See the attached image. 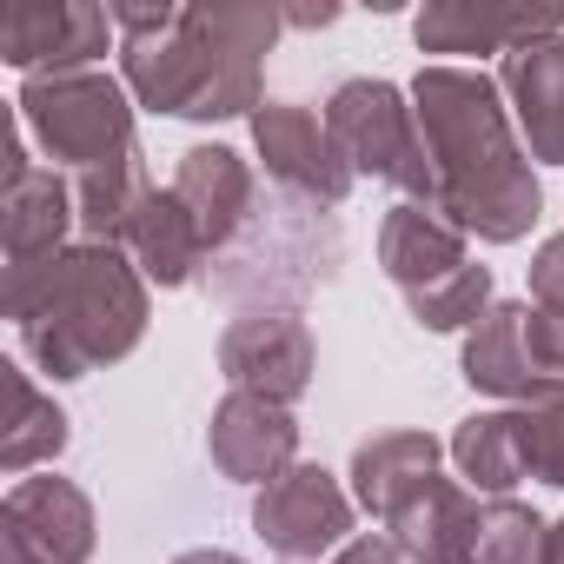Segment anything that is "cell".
<instances>
[{
  "instance_id": "obj_1",
  "label": "cell",
  "mask_w": 564,
  "mask_h": 564,
  "mask_svg": "<svg viewBox=\"0 0 564 564\" xmlns=\"http://www.w3.org/2000/svg\"><path fill=\"white\" fill-rule=\"evenodd\" d=\"M120 28V80L133 107L173 113V120H252L265 107V54L286 28L279 8H252V0H199V8H173V0H107Z\"/></svg>"
},
{
  "instance_id": "obj_2",
  "label": "cell",
  "mask_w": 564,
  "mask_h": 564,
  "mask_svg": "<svg viewBox=\"0 0 564 564\" xmlns=\"http://www.w3.org/2000/svg\"><path fill=\"white\" fill-rule=\"evenodd\" d=\"M405 94H412L425 160H432V213L452 219L465 239L518 246L538 226L544 193H538L531 153L511 127L498 80L458 61H432L419 67Z\"/></svg>"
},
{
  "instance_id": "obj_3",
  "label": "cell",
  "mask_w": 564,
  "mask_h": 564,
  "mask_svg": "<svg viewBox=\"0 0 564 564\" xmlns=\"http://www.w3.org/2000/svg\"><path fill=\"white\" fill-rule=\"evenodd\" d=\"M0 306L21 333V352L47 379H87L100 366H120L147 339L153 293L127 246L74 239L47 265L0 279Z\"/></svg>"
},
{
  "instance_id": "obj_4",
  "label": "cell",
  "mask_w": 564,
  "mask_h": 564,
  "mask_svg": "<svg viewBox=\"0 0 564 564\" xmlns=\"http://www.w3.org/2000/svg\"><path fill=\"white\" fill-rule=\"evenodd\" d=\"M14 107H21L28 140L61 173H94V166H120V160L140 153V140H133V94L107 67L21 80Z\"/></svg>"
},
{
  "instance_id": "obj_5",
  "label": "cell",
  "mask_w": 564,
  "mask_h": 564,
  "mask_svg": "<svg viewBox=\"0 0 564 564\" xmlns=\"http://www.w3.org/2000/svg\"><path fill=\"white\" fill-rule=\"evenodd\" d=\"M326 133L346 153L352 173L392 180L412 206H432V160H425V133L412 113V94L392 80H346L326 100Z\"/></svg>"
},
{
  "instance_id": "obj_6",
  "label": "cell",
  "mask_w": 564,
  "mask_h": 564,
  "mask_svg": "<svg viewBox=\"0 0 564 564\" xmlns=\"http://www.w3.org/2000/svg\"><path fill=\"white\" fill-rule=\"evenodd\" d=\"M352 518H359L352 491L326 465H306V458L252 491V531L286 564H319V551L352 544Z\"/></svg>"
},
{
  "instance_id": "obj_7",
  "label": "cell",
  "mask_w": 564,
  "mask_h": 564,
  "mask_svg": "<svg viewBox=\"0 0 564 564\" xmlns=\"http://www.w3.org/2000/svg\"><path fill=\"white\" fill-rule=\"evenodd\" d=\"M107 47L120 54V28L94 0H14L0 14V61L21 67L28 80L41 74H87L107 61Z\"/></svg>"
},
{
  "instance_id": "obj_8",
  "label": "cell",
  "mask_w": 564,
  "mask_h": 564,
  "mask_svg": "<svg viewBox=\"0 0 564 564\" xmlns=\"http://www.w3.org/2000/svg\"><path fill=\"white\" fill-rule=\"evenodd\" d=\"M219 372L232 392L300 405L313 372H319V352H313V333L293 306H252L219 333Z\"/></svg>"
},
{
  "instance_id": "obj_9",
  "label": "cell",
  "mask_w": 564,
  "mask_h": 564,
  "mask_svg": "<svg viewBox=\"0 0 564 564\" xmlns=\"http://www.w3.org/2000/svg\"><path fill=\"white\" fill-rule=\"evenodd\" d=\"M252 153L265 160V180L272 186H286L306 206H339L352 193V180H359L346 166V153L333 147L326 113L293 107V100H265L252 113Z\"/></svg>"
},
{
  "instance_id": "obj_10",
  "label": "cell",
  "mask_w": 564,
  "mask_h": 564,
  "mask_svg": "<svg viewBox=\"0 0 564 564\" xmlns=\"http://www.w3.org/2000/svg\"><path fill=\"white\" fill-rule=\"evenodd\" d=\"M80 232L74 213V180L61 166L28 160L21 147L8 153V180H0V239H8V272H34L54 252H67Z\"/></svg>"
},
{
  "instance_id": "obj_11",
  "label": "cell",
  "mask_w": 564,
  "mask_h": 564,
  "mask_svg": "<svg viewBox=\"0 0 564 564\" xmlns=\"http://www.w3.org/2000/svg\"><path fill=\"white\" fill-rule=\"evenodd\" d=\"M206 452H213L219 478L259 491L279 471L300 465V419H293V405H272V399H252V392H226L213 405Z\"/></svg>"
},
{
  "instance_id": "obj_12",
  "label": "cell",
  "mask_w": 564,
  "mask_h": 564,
  "mask_svg": "<svg viewBox=\"0 0 564 564\" xmlns=\"http://www.w3.org/2000/svg\"><path fill=\"white\" fill-rule=\"evenodd\" d=\"M0 531L21 538L34 557L47 564H87L94 544H100V518H94V498L61 478V471H41V478H14L8 498H0Z\"/></svg>"
},
{
  "instance_id": "obj_13",
  "label": "cell",
  "mask_w": 564,
  "mask_h": 564,
  "mask_svg": "<svg viewBox=\"0 0 564 564\" xmlns=\"http://www.w3.org/2000/svg\"><path fill=\"white\" fill-rule=\"evenodd\" d=\"M478 518H485V505H478V491L465 485V478H445V471H432V478H419L399 505H392V518H386V538L412 557V564H471V544H478Z\"/></svg>"
},
{
  "instance_id": "obj_14",
  "label": "cell",
  "mask_w": 564,
  "mask_h": 564,
  "mask_svg": "<svg viewBox=\"0 0 564 564\" xmlns=\"http://www.w3.org/2000/svg\"><path fill=\"white\" fill-rule=\"evenodd\" d=\"M564 34V8H491V0H425L412 41L419 54H511Z\"/></svg>"
},
{
  "instance_id": "obj_15",
  "label": "cell",
  "mask_w": 564,
  "mask_h": 564,
  "mask_svg": "<svg viewBox=\"0 0 564 564\" xmlns=\"http://www.w3.org/2000/svg\"><path fill=\"white\" fill-rule=\"evenodd\" d=\"M498 94L511 107V127L538 166H564V34L511 47L498 67Z\"/></svg>"
},
{
  "instance_id": "obj_16",
  "label": "cell",
  "mask_w": 564,
  "mask_h": 564,
  "mask_svg": "<svg viewBox=\"0 0 564 564\" xmlns=\"http://www.w3.org/2000/svg\"><path fill=\"white\" fill-rule=\"evenodd\" d=\"M173 193H180V206L199 219V232H206L213 252H226V246L252 226V206H259V180H252L246 153H232V147H219V140L180 153Z\"/></svg>"
},
{
  "instance_id": "obj_17",
  "label": "cell",
  "mask_w": 564,
  "mask_h": 564,
  "mask_svg": "<svg viewBox=\"0 0 564 564\" xmlns=\"http://www.w3.org/2000/svg\"><path fill=\"white\" fill-rule=\"evenodd\" d=\"M379 265H386L392 286L412 300V293L438 286V279L465 272V265H471V252H465V232H458L452 219H438L432 206L399 199V206L379 219Z\"/></svg>"
},
{
  "instance_id": "obj_18",
  "label": "cell",
  "mask_w": 564,
  "mask_h": 564,
  "mask_svg": "<svg viewBox=\"0 0 564 564\" xmlns=\"http://www.w3.org/2000/svg\"><path fill=\"white\" fill-rule=\"evenodd\" d=\"M524 319H531V306L498 300V306L465 333L458 372H465L471 392H485V399H498V405H531V399L544 392V379H538V366H531V346H524Z\"/></svg>"
},
{
  "instance_id": "obj_19",
  "label": "cell",
  "mask_w": 564,
  "mask_h": 564,
  "mask_svg": "<svg viewBox=\"0 0 564 564\" xmlns=\"http://www.w3.org/2000/svg\"><path fill=\"white\" fill-rule=\"evenodd\" d=\"M127 259L147 272V286H193V272L213 259V246H206V232H199V219L180 206V193L173 186H153L147 199H140V213H133V226H127Z\"/></svg>"
},
{
  "instance_id": "obj_20",
  "label": "cell",
  "mask_w": 564,
  "mask_h": 564,
  "mask_svg": "<svg viewBox=\"0 0 564 564\" xmlns=\"http://www.w3.org/2000/svg\"><path fill=\"white\" fill-rule=\"evenodd\" d=\"M445 458L458 465V478L485 498H511L531 465H524V419L518 405H491V412H471L458 419V432L445 438Z\"/></svg>"
},
{
  "instance_id": "obj_21",
  "label": "cell",
  "mask_w": 564,
  "mask_h": 564,
  "mask_svg": "<svg viewBox=\"0 0 564 564\" xmlns=\"http://www.w3.org/2000/svg\"><path fill=\"white\" fill-rule=\"evenodd\" d=\"M438 458H445V445H438L432 432H372V438L352 452V505L386 524L392 505H399L419 478L438 471Z\"/></svg>"
},
{
  "instance_id": "obj_22",
  "label": "cell",
  "mask_w": 564,
  "mask_h": 564,
  "mask_svg": "<svg viewBox=\"0 0 564 564\" xmlns=\"http://www.w3.org/2000/svg\"><path fill=\"white\" fill-rule=\"evenodd\" d=\"M153 193L140 153L120 160V166H94V173H74V213H80V239L94 246H127V226L140 213V199Z\"/></svg>"
},
{
  "instance_id": "obj_23",
  "label": "cell",
  "mask_w": 564,
  "mask_h": 564,
  "mask_svg": "<svg viewBox=\"0 0 564 564\" xmlns=\"http://www.w3.org/2000/svg\"><path fill=\"white\" fill-rule=\"evenodd\" d=\"M8 392H14V425H8V438H0V471L28 478L34 465H54L67 452V412L21 366H8Z\"/></svg>"
},
{
  "instance_id": "obj_24",
  "label": "cell",
  "mask_w": 564,
  "mask_h": 564,
  "mask_svg": "<svg viewBox=\"0 0 564 564\" xmlns=\"http://www.w3.org/2000/svg\"><path fill=\"white\" fill-rule=\"evenodd\" d=\"M412 306V319L425 326V333H471L498 300H491V265H465V272H452V279H438V286H425V293H412L405 300Z\"/></svg>"
},
{
  "instance_id": "obj_25",
  "label": "cell",
  "mask_w": 564,
  "mask_h": 564,
  "mask_svg": "<svg viewBox=\"0 0 564 564\" xmlns=\"http://www.w3.org/2000/svg\"><path fill=\"white\" fill-rule=\"evenodd\" d=\"M544 518L518 498H485V518H478V544H471V564H544Z\"/></svg>"
},
{
  "instance_id": "obj_26",
  "label": "cell",
  "mask_w": 564,
  "mask_h": 564,
  "mask_svg": "<svg viewBox=\"0 0 564 564\" xmlns=\"http://www.w3.org/2000/svg\"><path fill=\"white\" fill-rule=\"evenodd\" d=\"M524 419V465L538 485L564 491V386H544L531 405H518Z\"/></svg>"
},
{
  "instance_id": "obj_27",
  "label": "cell",
  "mask_w": 564,
  "mask_h": 564,
  "mask_svg": "<svg viewBox=\"0 0 564 564\" xmlns=\"http://www.w3.org/2000/svg\"><path fill=\"white\" fill-rule=\"evenodd\" d=\"M524 346H531L538 379H544V386H564V313L531 306V319H524Z\"/></svg>"
},
{
  "instance_id": "obj_28",
  "label": "cell",
  "mask_w": 564,
  "mask_h": 564,
  "mask_svg": "<svg viewBox=\"0 0 564 564\" xmlns=\"http://www.w3.org/2000/svg\"><path fill=\"white\" fill-rule=\"evenodd\" d=\"M531 306L564 313V232H551V239L531 252Z\"/></svg>"
},
{
  "instance_id": "obj_29",
  "label": "cell",
  "mask_w": 564,
  "mask_h": 564,
  "mask_svg": "<svg viewBox=\"0 0 564 564\" xmlns=\"http://www.w3.org/2000/svg\"><path fill=\"white\" fill-rule=\"evenodd\" d=\"M333 564H412V557H405L386 531H359L352 544H339V557H333Z\"/></svg>"
},
{
  "instance_id": "obj_30",
  "label": "cell",
  "mask_w": 564,
  "mask_h": 564,
  "mask_svg": "<svg viewBox=\"0 0 564 564\" xmlns=\"http://www.w3.org/2000/svg\"><path fill=\"white\" fill-rule=\"evenodd\" d=\"M0 564H47V557H34L21 538H8V531H0Z\"/></svg>"
},
{
  "instance_id": "obj_31",
  "label": "cell",
  "mask_w": 564,
  "mask_h": 564,
  "mask_svg": "<svg viewBox=\"0 0 564 564\" xmlns=\"http://www.w3.org/2000/svg\"><path fill=\"white\" fill-rule=\"evenodd\" d=\"M173 564H246L239 551H180Z\"/></svg>"
},
{
  "instance_id": "obj_32",
  "label": "cell",
  "mask_w": 564,
  "mask_h": 564,
  "mask_svg": "<svg viewBox=\"0 0 564 564\" xmlns=\"http://www.w3.org/2000/svg\"><path fill=\"white\" fill-rule=\"evenodd\" d=\"M544 564H564V518H551L544 531Z\"/></svg>"
},
{
  "instance_id": "obj_33",
  "label": "cell",
  "mask_w": 564,
  "mask_h": 564,
  "mask_svg": "<svg viewBox=\"0 0 564 564\" xmlns=\"http://www.w3.org/2000/svg\"><path fill=\"white\" fill-rule=\"evenodd\" d=\"M279 564H286V557H279Z\"/></svg>"
}]
</instances>
